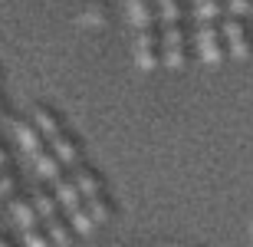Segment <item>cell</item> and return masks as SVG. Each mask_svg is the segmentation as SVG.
I'll use <instances>...</instances> for the list:
<instances>
[{
  "mask_svg": "<svg viewBox=\"0 0 253 247\" xmlns=\"http://www.w3.org/2000/svg\"><path fill=\"white\" fill-rule=\"evenodd\" d=\"M125 7H128L131 27H135V63L145 73H151L161 59V40L155 37V10H151V0H125Z\"/></svg>",
  "mask_w": 253,
  "mask_h": 247,
  "instance_id": "1",
  "label": "cell"
},
{
  "mask_svg": "<svg viewBox=\"0 0 253 247\" xmlns=\"http://www.w3.org/2000/svg\"><path fill=\"white\" fill-rule=\"evenodd\" d=\"M155 3H158V23H161V59H165V66L181 69L184 66L181 7H178V0H155Z\"/></svg>",
  "mask_w": 253,
  "mask_h": 247,
  "instance_id": "2",
  "label": "cell"
},
{
  "mask_svg": "<svg viewBox=\"0 0 253 247\" xmlns=\"http://www.w3.org/2000/svg\"><path fill=\"white\" fill-rule=\"evenodd\" d=\"M53 191H56L59 204H63L66 214H69V224H73L79 234H92V231H95V218L89 214V208H85V198L79 195L76 181L66 178V175H59V178H53Z\"/></svg>",
  "mask_w": 253,
  "mask_h": 247,
  "instance_id": "3",
  "label": "cell"
},
{
  "mask_svg": "<svg viewBox=\"0 0 253 247\" xmlns=\"http://www.w3.org/2000/svg\"><path fill=\"white\" fill-rule=\"evenodd\" d=\"M30 198H33V204H37L40 221H43V228H46L49 241H53L56 247H69V244H73V231H69L66 218L56 211V201H53V195H49L46 188H33V191H30Z\"/></svg>",
  "mask_w": 253,
  "mask_h": 247,
  "instance_id": "4",
  "label": "cell"
},
{
  "mask_svg": "<svg viewBox=\"0 0 253 247\" xmlns=\"http://www.w3.org/2000/svg\"><path fill=\"white\" fill-rule=\"evenodd\" d=\"M197 56L204 59L207 66H220L227 56V49H224V33H220V27L217 23H197Z\"/></svg>",
  "mask_w": 253,
  "mask_h": 247,
  "instance_id": "5",
  "label": "cell"
},
{
  "mask_svg": "<svg viewBox=\"0 0 253 247\" xmlns=\"http://www.w3.org/2000/svg\"><path fill=\"white\" fill-rule=\"evenodd\" d=\"M220 33H224V43H227V53H230V56H234V59H250L253 43H250V33H247L244 20L224 17V23H220Z\"/></svg>",
  "mask_w": 253,
  "mask_h": 247,
  "instance_id": "6",
  "label": "cell"
},
{
  "mask_svg": "<svg viewBox=\"0 0 253 247\" xmlns=\"http://www.w3.org/2000/svg\"><path fill=\"white\" fill-rule=\"evenodd\" d=\"M13 132H17L20 145H23L30 155H37L40 148H46V139H43V132L33 125V119H13Z\"/></svg>",
  "mask_w": 253,
  "mask_h": 247,
  "instance_id": "7",
  "label": "cell"
},
{
  "mask_svg": "<svg viewBox=\"0 0 253 247\" xmlns=\"http://www.w3.org/2000/svg\"><path fill=\"white\" fill-rule=\"evenodd\" d=\"M10 214L17 218V224L23 231H30V228H43V221H40V211H37V204H33V198H13L10 201Z\"/></svg>",
  "mask_w": 253,
  "mask_h": 247,
  "instance_id": "8",
  "label": "cell"
},
{
  "mask_svg": "<svg viewBox=\"0 0 253 247\" xmlns=\"http://www.w3.org/2000/svg\"><path fill=\"white\" fill-rule=\"evenodd\" d=\"M33 162H37V168H40V175H43V178H59V175H63V162H59V155L53 152V148H40L37 155H33Z\"/></svg>",
  "mask_w": 253,
  "mask_h": 247,
  "instance_id": "9",
  "label": "cell"
},
{
  "mask_svg": "<svg viewBox=\"0 0 253 247\" xmlns=\"http://www.w3.org/2000/svg\"><path fill=\"white\" fill-rule=\"evenodd\" d=\"M253 13V0H227V17L247 20Z\"/></svg>",
  "mask_w": 253,
  "mask_h": 247,
  "instance_id": "10",
  "label": "cell"
},
{
  "mask_svg": "<svg viewBox=\"0 0 253 247\" xmlns=\"http://www.w3.org/2000/svg\"><path fill=\"white\" fill-rule=\"evenodd\" d=\"M23 241H27V247H49L53 241L43 234V228H30V231H23Z\"/></svg>",
  "mask_w": 253,
  "mask_h": 247,
  "instance_id": "11",
  "label": "cell"
},
{
  "mask_svg": "<svg viewBox=\"0 0 253 247\" xmlns=\"http://www.w3.org/2000/svg\"><path fill=\"white\" fill-rule=\"evenodd\" d=\"M10 188H13V175L10 171H0V195H7Z\"/></svg>",
  "mask_w": 253,
  "mask_h": 247,
  "instance_id": "12",
  "label": "cell"
},
{
  "mask_svg": "<svg viewBox=\"0 0 253 247\" xmlns=\"http://www.w3.org/2000/svg\"><path fill=\"white\" fill-rule=\"evenodd\" d=\"M7 165H10V158H7V152H3V145H0V171H7Z\"/></svg>",
  "mask_w": 253,
  "mask_h": 247,
  "instance_id": "13",
  "label": "cell"
},
{
  "mask_svg": "<svg viewBox=\"0 0 253 247\" xmlns=\"http://www.w3.org/2000/svg\"><path fill=\"white\" fill-rule=\"evenodd\" d=\"M0 247H13V244H10V241H7V238H0Z\"/></svg>",
  "mask_w": 253,
  "mask_h": 247,
  "instance_id": "14",
  "label": "cell"
},
{
  "mask_svg": "<svg viewBox=\"0 0 253 247\" xmlns=\"http://www.w3.org/2000/svg\"><path fill=\"white\" fill-rule=\"evenodd\" d=\"M0 115H3V105H0Z\"/></svg>",
  "mask_w": 253,
  "mask_h": 247,
  "instance_id": "15",
  "label": "cell"
},
{
  "mask_svg": "<svg viewBox=\"0 0 253 247\" xmlns=\"http://www.w3.org/2000/svg\"><path fill=\"white\" fill-rule=\"evenodd\" d=\"M194 3H197V0H194Z\"/></svg>",
  "mask_w": 253,
  "mask_h": 247,
  "instance_id": "16",
  "label": "cell"
}]
</instances>
